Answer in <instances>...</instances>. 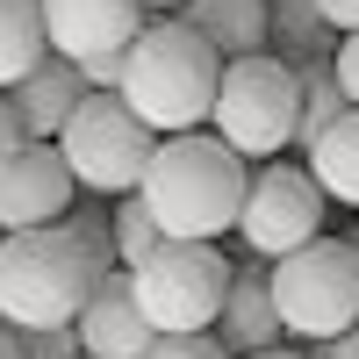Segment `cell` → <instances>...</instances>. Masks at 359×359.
<instances>
[{
	"mask_svg": "<svg viewBox=\"0 0 359 359\" xmlns=\"http://www.w3.org/2000/svg\"><path fill=\"white\" fill-rule=\"evenodd\" d=\"M108 266H123V259H115V237H108L101 216L65 208L57 223L8 230L0 237V323H15V331L72 323Z\"/></svg>",
	"mask_w": 359,
	"mask_h": 359,
	"instance_id": "cell-1",
	"label": "cell"
},
{
	"mask_svg": "<svg viewBox=\"0 0 359 359\" xmlns=\"http://www.w3.org/2000/svg\"><path fill=\"white\" fill-rule=\"evenodd\" d=\"M245 180H252V158H237L216 130H180V137H158L137 194L151 201L165 237H208L216 245L223 230H237Z\"/></svg>",
	"mask_w": 359,
	"mask_h": 359,
	"instance_id": "cell-2",
	"label": "cell"
},
{
	"mask_svg": "<svg viewBox=\"0 0 359 359\" xmlns=\"http://www.w3.org/2000/svg\"><path fill=\"white\" fill-rule=\"evenodd\" d=\"M216 79H223V50L201 29H187L180 15L144 22L130 36V50H123V101L158 137L201 130L208 108H216Z\"/></svg>",
	"mask_w": 359,
	"mask_h": 359,
	"instance_id": "cell-3",
	"label": "cell"
},
{
	"mask_svg": "<svg viewBox=\"0 0 359 359\" xmlns=\"http://www.w3.org/2000/svg\"><path fill=\"white\" fill-rule=\"evenodd\" d=\"M266 287H273L280 331H294V345L338 338L359 323V252L352 237H309L287 259L266 266Z\"/></svg>",
	"mask_w": 359,
	"mask_h": 359,
	"instance_id": "cell-4",
	"label": "cell"
},
{
	"mask_svg": "<svg viewBox=\"0 0 359 359\" xmlns=\"http://www.w3.org/2000/svg\"><path fill=\"white\" fill-rule=\"evenodd\" d=\"M294 108H302V72H294L287 57H273V50L223 57L208 130H216L237 158H273V151L294 144Z\"/></svg>",
	"mask_w": 359,
	"mask_h": 359,
	"instance_id": "cell-5",
	"label": "cell"
},
{
	"mask_svg": "<svg viewBox=\"0 0 359 359\" xmlns=\"http://www.w3.org/2000/svg\"><path fill=\"white\" fill-rule=\"evenodd\" d=\"M130 273L137 309L151 316V331H208L230 294V259L208 237H158Z\"/></svg>",
	"mask_w": 359,
	"mask_h": 359,
	"instance_id": "cell-6",
	"label": "cell"
},
{
	"mask_svg": "<svg viewBox=\"0 0 359 359\" xmlns=\"http://www.w3.org/2000/svg\"><path fill=\"white\" fill-rule=\"evenodd\" d=\"M57 151H65L72 180L86 194H137L144 165H151L158 151V130L144 123V115L123 101V94H94L86 86V101L65 115V130H57Z\"/></svg>",
	"mask_w": 359,
	"mask_h": 359,
	"instance_id": "cell-7",
	"label": "cell"
},
{
	"mask_svg": "<svg viewBox=\"0 0 359 359\" xmlns=\"http://www.w3.org/2000/svg\"><path fill=\"white\" fill-rule=\"evenodd\" d=\"M323 216H331V194L316 187L309 165H259L237 201V237L259 259H287L294 245L323 237Z\"/></svg>",
	"mask_w": 359,
	"mask_h": 359,
	"instance_id": "cell-8",
	"label": "cell"
},
{
	"mask_svg": "<svg viewBox=\"0 0 359 359\" xmlns=\"http://www.w3.org/2000/svg\"><path fill=\"white\" fill-rule=\"evenodd\" d=\"M72 194H79V180H72L65 151H57V144H22V151L0 165V237L57 223L72 208Z\"/></svg>",
	"mask_w": 359,
	"mask_h": 359,
	"instance_id": "cell-9",
	"label": "cell"
},
{
	"mask_svg": "<svg viewBox=\"0 0 359 359\" xmlns=\"http://www.w3.org/2000/svg\"><path fill=\"white\" fill-rule=\"evenodd\" d=\"M72 331H79V352H86V359H144L151 338H158L151 316L137 309L123 266H108V273H101V287L86 294V309L72 316Z\"/></svg>",
	"mask_w": 359,
	"mask_h": 359,
	"instance_id": "cell-10",
	"label": "cell"
},
{
	"mask_svg": "<svg viewBox=\"0 0 359 359\" xmlns=\"http://www.w3.org/2000/svg\"><path fill=\"white\" fill-rule=\"evenodd\" d=\"M43 8V36L65 57H94V50H123L144 29V0H36Z\"/></svg>",
	"mask_w": 359,
	"mask_h": 359,
	"instance_id": "cell-11",
	"label": "cell"
},
{
	"mask_svg": "<svg viewBox=\"0 0 359 359\" xmlns=\"http://www.w3.org/2000/svg\"><path fill=\"white\" fill-rule=\"evenodd\" d=\"M8 101H15V123H22V137L29 144H57V130H65V115L86 101V79H79V57H65V50H50V57H36L15 86H8Z\"/></svg>",
	"mask_w": 359,
	"mask_h": 359,
	"instance_id": "cell-12",
	"label": "cell"
},
{
	"mask_svg": "<svg viewBox=\"0 0 359 359\" xmlns=\"http://www.w3.org/2000/svg\"><path fill=\"white\" fill-rule=\"evenodd\" d=\"M230 359H245V352H266V345H280V309H273V287H266V266H245V273H230V294H223V309L216 323H208Z\"/></svg>",
	"mask_w": 359,
	"mask_h": 359,
	"instance_id": "cell-13",
	"label": "cell"
},
{
	"mask_svg": "<svg viewBox=\"0 0 359 359\" xmlns=\"http://www.w3.org/2000/svg\"><path fill=\"white\" fill-rule=\"evenodd\" d=\"M180 22L201 29L223 57L266 50V0H180Z\"/></svg>",
	"mask_w": 359,
	"mask_h": 359,
	"instance_id": "cell-14",
	"label": "cell"
},
{
	"mask_svg": "<svg viewBox=\"0 0 359 359\" xmlns=\"http://www.w3.org/2000/svg\"><path fill=\"white\" fill-rule=\"evenodd\" d=\"M266 50L287 57V65H309V57L338 50V29L323 22L316 0H266Z\"/></svg>",
	"mask_w": 359,
	"mask_h": 359,
	"instance_id": "cell-15",
	"label": "cell"
},
{
	"mask_svg": "<svg viewBox=\"0 0 359 359\" xmlns=\"http://www.w3.org/2000/svg\"><path fill=\"white\" fill-rule=\"evenodd\" d=\"M309 172H316V187L331 194V201H345V208H359V108H345L331 130H323L316 144H309Z\"/></svg>",
	"mask_w": 359,
	"mask_h": 359,
	"instance_id": "cell-16",
	"label": "cell"
},
{
	"mask_svg": "<svg viewBox=\"0 0 359 359\" xmlns=\"http://www.w3.org/2000/svg\"><path fill=\"white\" fill-rule=\"evenodd\" d=\"M36 57H50L43 8H36V0H0V94H8Z\"/></svg>",
	"mask_w": 359,
	"mask_h": 359,
	"instance_id": "cell-17",
	"label": "cell"
},
{
	"mask_svg": "<svg viewBox=\"0 0 359 359\" xmlns=\"http://www.w3.org/2000/svg\"><path fill=\"white\" fill-rule=\"evenodd\" d=\"M294 72H302V108H294V151H309V144L331 130L352 101H345V86H338V72H331V57H309V65H294Z\"/></svg>",
	"mask_w": 359,
	"mask_h": 359,
	"instance_id": "cell-18",
	"label": "cell"
},
{
	"mask_svg": "<svg viewBox=\"0 0 359 359\" xmlns=\"http://www.w3.org/2000/svg\"><path fill=\"white\" fill-rule=\"evenodd\" d=\"M108 237H115V259H123V266H137L144 252H151L158 245V216H151V201H144V194H115V216H108Z\"/></svg>",
	"mask_w": 359,
	"mask_h": 359,
	"instance_id": "cell-19",
	"label": "cell"
},
{
	"mask_svg": "<svg viewBox=\"0 0 359 359\" xmlns=\"http://www.w3.org/2000/svg\"><path fill=\"white\" fill-rule=\"evenodd\" d=\"M144 359H230V345L216 331H158Z\"/></svg>",
	"mask_w": 359,
	"mask_h": 359,
	"instance_id": "cell-20",
	"label": "cell"
},
{
	"mask_svg": "<svg viewBox=\"0 0 359 359\" xmlns=\"http://www.w3.org/2000/svg\"><path fill=\"white\" fill-rule=\"evenodd\" d=\"M15 338H22V359H86L72 323H29V331H15Z\"/></svg>",
	"mask_w": 359,
	"mask_h": 359,
	"instance_id": "cell-21",
	"label": "cell"
},
{
	"mask_svg": "<svg viewBox=\"0 0 359 359\" xmlns=\"http://www.w3.org/2000/svg\"><path fill=\"white\" fill-rule=\"evenodd\" d=\"M130 50V43H123ZM123 50H94V57H79V79L94 86V94H123Z\"/></svg>",
	"mask_w": 359,
	"mask_h": 359,
	"instance_id": "cell-22",
	"label": "cell"
},
{
	"mask_svg": "<svg viewBox=\"0 0 359 359\" xmlns=\"http://www.w3.org/2000/svg\"><path fill=\"white\" fill-rule=\"evenodd\" d=\"M331 72H338V86H345V101L359 108V29H345V36H338V50H331Z\"/></svg>",
	"mask_w": 359,
	"mask_h": 359,
	"instance_id": "cell-23",
	"label": "cell"
},
{
	"mask_svg": "<svg viewBox=\"0 0 359 359\" xmlns=\"http://www.w3.org/2000/svg\"><path fill=\"white\" fill-rule=\"evenodd\" d=\"M22 144H29V137H22V123H15V101L0 94V165H8V158L22 151Z\"/></svg>",
	"mask_w": 359,
	"mask_h": 359,
	"instance_id": "cell-24",
	"label": "cell"
},
{
	"mask_svg": "<svg viewBox=\"0 0 359 359\" xmlns=\"http://www.w3.org/2000/svg\"><path fill=\"white\" fill-rule=\"evenodd\" d=\"M309 352H316V359H359V323H352V331H338V338H316Z\"/></svg>",
	"mask_w": 359,
	"mask_h": 359,
	"instance_id": "cell-25",
	"label": "cell"
},
{
	"mask_svg": "<svg viewBox=\"0 0 359 359\" xmlns=\"http://www.w3.org/2000/svg\"><path fill=\"white\" fill-rule=\"evenodd\" d=\"M316 8H323V22H331L338 36H345V29H359V0H316Z\"/></svg>",
	"mask_w": 359,
	"mask_h": 359,
	"instance_id": "cell-26",
	"label": "cell"
},
{
	"mask_svg": "<svg viewBox=\"0 0 359 359\" xmlns=\"http://www.w3.org/2000/svg\"><path fill=\"white\" fill-rule=\"evenodd\" d=\"M245 359H316L309 345H266V352H245Z\"/></svg>",
	"mask_w": 359,
	"mask_h": 359,
	"instance_id": "cell-27",
	"label": "cell"
},
{
	"mask_svg": "<svg viewBox=\"0 0 359 359\" xmlns=\"http://www.w3.org/2000/svg\"><path fill=\"white\" fill-rule=\"evenodd\" d=\"M0 359H22V338H15V323H0Z\"/></svg>",
	"mask_w": 359,
	"mask_h": 359,
	"instance_id": "cell-28",
	"label": "cell"
},
{
	"mask_svg": "<svg viewBox=\"0 0 359 359\" xmlns=\"http://www.w3.org/2000/svg\"><path fill=\"white\" fill-rule=\"evenodd\" d=\"M144 8H151V15H180V0H144Z\"/></svg>",
	"mask_w": 359,
	"mask_h": 359,
	"instance_id": "cell-29",
	"label": "cell"
},
{
	"mask_svg": "<svg viewBox=\"0 0 359 359\" xmlns=\"http://www.w3.org/2000/svg\"><path fill=\"white\" fill-rule=\"evenodd\" d=\"M352 252H359V230H352Z\"/></svg>",
	"mask_w": 359,
	"mask_h": 359,
	"instance_id": "cell-30",
	"label": "cell"
}]
</instances>
